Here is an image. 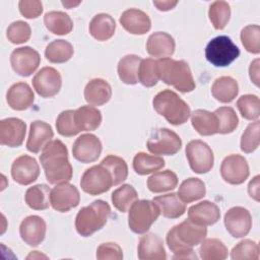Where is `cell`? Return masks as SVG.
<instances>
[{"label":"cell","mask_w":260,"mask_h":260,"mask_svg":"<svg viewBox=\"0 0 260 260\" xmlns=\"http://www.w3.org/2000/svg\"><path fill=\"white\" fill-rule=\"evenodd\" d=\"M73 46L65 40H55L47 45L45 57L51 63H65L73 56Z\"/></svg>","instance_id":"e575fe53"},{"label":"cell","mask_w":260,"mask_h":260,"mask_svg":"<svg viewBox=\"0 0 260 260\" xmlns=\"http://www.w3.org/2000/svg\"><path fill=\"white\" fill-rule=\"evenodd\" d=\"M178 185L177 175L171 171L155 172L147 179V188L152 193H162L174 190Z\"/></svg>","instance_id":"8d00e7d4"},{"label":"cell","mask_w":260,"mask_h":260,"mask_svg":"<svg viewBox=\"0 0 260 260\" xmlns=\"http://www.w3.org/2000/svg\"><path fill=\"white\" fill-rule=\"evenodd\" d=\"M31 30L27 22L22 20H16L12 22L6 30V37L12 44H23L30 38Z\"/></svg>","instance_id":"f907efd6"},{"label":"cell","mask_w":260,"mask_h":260,"mask_svg":"<svg viewBox=\"0 0 260 260\" xmlns=\"http://www.w3.org/2000/svg\"><path fill=\"white\" fill-rule=\"evenodd\" d=\"M119 21L124 29L132 35H144L151 27L149 16L142 10L136 8L125 10L121 14Z\"/></svg>","instance_id":"44dd1931"},{"label":"cell","mask_w":260,"mask_h":260,"mask_svg":"<svg viewBox=\"0 0 260 260\" xmlns=\"http://www.w3.org/2000/svg\"><path fill=\"white\" fill-rule=\"evenodd\" d=\"M19 12L28 19L39 17L43 12V4L38 0H21L18 3Z\"/></svg>","instance_id":"f5cc1de1"},{"label":"cell","mask_w":260,"mask_h":260,"mask_svg":"<svg viewBox=\"0 0 260 260\" xmlns=\"http://www.w3.org/2000/svg\"><path fill=\"white\" fill-rule=\"evenodd\" d=\"M114 181L111 173L103 165H95L87 169L81 176L80 187L89 195H100L111 189Z\"/></svg>","instance_id":"ba28073f"},{"label":"cell","mask_w":260,"mask_h":260,"mask_svg":"<svg viewBox=\"0 0 260 260\" xmlns=\"http://www.w3.org/2000/svg\"><path fill=\"white\" fill-rule=\"evenodd\" d=\"M178 4V1H153V5L160 11H168L173 9Z\"/></svg>","instance_id":"9f6ffc18"},{"label":"cell","mask_w":260,"mask_h":260,"mask_svg":"<svg viewBox=\"0 0 260 260\" xmlns=\"http://www.w3.org/2000/svg\"><path fill=\"white\" fill-rule=\"evenodd\" d=\"M241 42L249 53H260V27L257 24H249L241 30Z\"/></svg>","instance_id":"c3c4849f"},{"label":"cell","mask_w":260,"mask_h":260,"mask_svg":"<svg viewBox=\"0 0 260 260\" xmlns=\"http://www.w3.org/2000/svg\"><path fill=\"white\" fill-rule=\"evenodd\" d=\"M26 124L18 118H6L0 122V143L8 147H18L23 143Z\"/></svg>","instance_id":"ac0fdd59"},{"label":"cell","mask_w":260,"mask_h":260,"mask_svg":"<svg viewBox=\"0 0 260 260\" xmlns=\"http://www.w3.org/2000/svg\"><path fill=\"white\" fill-rule=\"evenodd\" d=\"M42 257L47 258L45 255L40 254V253H39V251H34L30 255H28V256H27V259H29V258H42Z\"/></svg>","instance_id":"680465c9"},{"label":"cell","mask_w":260,"mask_h":260,"mask_svg":"<svg viewBox=\"0 0 260 260\" xmlns=\"http://www.w3.org/2000/svg\"><path fill=\"white\" fill-rule=\"evenodd\" d=\"M111 200L117 210L120 212H127L132 204L138 200V194L133 186L124 184L113 191Z\"/></svg>","instance_id":"f35d334b"},{"label":"cell","mask_w":260,"mask_h":260,"mask_svg":"<svg viewBox=\"0 0 260 260\" xmlns=\"http://www.w3.org/2000/svg\"><path fill=\"white\" fill-rule=\"evenodd\" d=\"M218 122V133L229 134L236 130L239 125V118L231 107H220L213 112Z\"/></svg>","instance_id":"f6af8a7d"},{"label":"cell","mask_w":260,"mask_h":260,"mask_svg":"<svg viewBox=\"0 0 260 260\" xmlns=\"http://www.w3.org/2000/svg\"><path fill=\"white\" fill-rule=\"evenodd\" d=\"M259 127L258 120L250 123L241 137V150L245 153H251L255 151L259 146Z\"/></svg>","instance_id":"681fc988"},{"label":"cell","mask_w":260,"mask_h":260,"mask_svg":"<svg viewBox=\"0 0 260 260\" xmlns=\"http://www.w3.org/2000/svg\"><path fill=\"white\" fill-rule=\"evenodd\" d=\"M6 101L11 109L15 111H24L32 106L35 94L26 82H16L7 90Z\"/></svg>","instance_id":"cb8c5ba5"},{"label":"cell","mask_w":260,"mask_h":260,"mask_svg":"<svg viewBox=\"0 0 260 260\" xmlns=\"http://www.w3.org/2000/svg\"><path fill=\"white\" fill-rule=\"evenodd\" d=\"M259 65H260V60L255 59L254 61L251 62L249 67L250 79L256 86H259Z\"/></svg>","instance_id":"11a10c76"},{"label":"cell","mask_w":260,"mask_h":260,"mask_svg":"<svg viewBox=\"0 0 260 260\" xmlns=\"http://www.w3.org/2000/svg\"><path fill=\"white\" fill-rule=\"evenodd\" d=\"M249 174L247 159L240 154H230L221 161L220 176L224 182L231 185L243 184L248 179Z\"/></svg>","instance_id":"4fadbf2b"},{"label":"cell","mask_w":260,"mask_h":260,"mask_svg":"<svg viewBox=\"0 0 260 260\" xmlns=\"http://www.w3.org/2000/svg\"><path fill=\"white\" fill-rule=\"evenodd\" d=\"M239 55L238 46L226 36H217L211 39L205 48L206 60L215 67L229 66Z\"/></svg>","instance_id":"52a82bcc"},{"label":"cell","mask_w":260,"mask_h":260,"mask_svg":"<svg viewBox=\"0 0 260 260\" xmlns=\"http://www.w3.org/2000/svg\"><path fill=\"white\" fill-rule=\"evenodd\" d=\"M207 236V229L192 220L185 219L173 226L167 234V244L174 253V259H197L193 248Z\"/></svg>","instance_id":"6da1fadb"},{"label":"cell","mask_w":260,"mask_h":260,"mask_svg":"<svg viewBox=\"0 0 260 260\" xmlns=\"http://www.w3.org/2000/svg\"><path fill=\"white\" fill-rule=\"evenodd\" d=\"M80 201V194L78 189L67 183L56 185L51 189L50 203L53 209L59 212H67L76 207Z\"/></svg>","instance_id":"5bb4252c"},{"label":"cell","mask_w":260,"mask_h":260,"mask_svg":"<svg viewBox=\"0 0 260 260\" xmlns=\"http://www.w3.org/2000/svg\"><path fill=\"white\" fill-rule=\"evenodd\" d=\"M152 106L157 114L175 126L186 123L191 115L188 104L171 89L159 91L153 98Z\"/></svg>","instance_id":"277c9868"},{"label":"cell","mask_w":260,"mask_h":260,"mask_svg":"<svg viewBox=\"0 0 260 260\" xmlns=\"http://www.w3.org/2000/svg\"><path fill=\"white\" fill-rule=\"evenodd\" d=\"M62 4L66 7V8H72V7H74V6H77L78 4H80V1H78V2H62Z\"/></svg>","instance_id":"6f0895ef"},{"label":"cell","mask_w":260,"mask_h":260,"mask_svg":"<svg viewBox=\"0 0 260 260\" xmlns=\"http://www.w3.org/2000/svg\"><path fill=\"white\" fill-rule=\"evenodd\" d=\"M154 203L158 206L160 214L167 218H178L186 211V203H184L177 193H169L153 198Z\"/></svg>","instance_id":"4316f807"},{"label":"cell","mask_w":260,"mask_h":260,"mask_svg":"<svg viewBox=\"0 0 260 260\" xmlns=\"http://www.w3.org/2000/svg\"><path fill=\"white\" fill-rule=\"evenodd\" d=\"M231 258L234 260H258L259 246L255 241L242 240L232 249Z\"/></svg>","instance_id":"bcb514c9"},{"label":"cell","mask_w":260,"mask_h":260,"mask_svg":"<svg viewBox=\"0 0 260 260\" xmlns=\"http://www.w3.org/2000/svg\"><path fill=\"white\" fill-rule=\"evenodd\" d=\"M159 214V208L153 200H137L129 209V229L138 235L145 234L150 229L151 224L157 219Z\"/></svg>","instance_id":"8992f818"},{"label":"cell","mask_w":260,"mask_h":260,"mask_svg":"<svg viewBox=\"0 0 260 260\" xmlns=\"http://www.w3.org/2000/svg\"><path fill=\"white\" fill-rule=\"evenodd\" d=\"M158 80L156 60L152 58L142 59L138 68V82L145 87H152Z\"/></svg>","instance_id":"ee69618b"},{"label":"cell","mask_w":260,"mask_h":260,"mask_svg":"<svg viewBox=\"0 0 260 260\" xmlns=\"http://www.w3.org/2000/svg\"><path fill=\"white\" fill-rule=\"evenodd\" d=\"M39 175L40 166L35 157L23 154L13 160L11 166V176L19 185L26 186L34 183Z\"/></svg>","instance_id":"e0dca14e"},{"label":"cell","mask_w":260,"mask_h":260,"mask_svg":"<svg viewBox=\"0 0 260 260\" xmlns=\"http://www.w3.org/2000/svg\"><path fill=\"white\" fill-rule=\"evenodd\" d=\"M40 161L50 184L58 185L71 180L73 170L68 159V149L61 140H51L43 148Z\"/></svg>","instance_id":"7a4b0ae2"},{"label":"cell","mask_w":260,"mask_h":260,"mask_svg":"<svg viewBox=\"0 0 260 260\" xmlns=\"http://www.w3.org/2000/svg\"><path fill=\"white\" fill-rule=\"evenodd\" d=\"M241 116L249 121H256L260 116V101L255 94H244L237 101Z\"/></svg>","instance_id":"7bdbcfd3"},{"label":"cell","mask_w":260,"mask_h":260,"mask_svg":"<svg viewBox=\"0 0 260 260\" xmlns=\"http://www.w3.org/2000/svg\"><path fill=\"white\" fill-rule=\"evenodd\" d=\"M188 218L200 225H212L220 218L219 207L208 200H203L188 209Z\"/></svg>","instance_id":"7402d4cb"},{"label":"cell","mask_w":260,"mask_h":260,"mask_svg":"<svg viewBox=\"0 0 260 260\" xmlns=\"http://www.w3.org/2000/svg\"><path fill=\"white\" fill-rule=\"evenodd\" d=\"M209 20L215 29H223L231 17V7L225 1H214L209 6Z\"/></svg>","instance_id":"b9f144b4"},{"label":"cell","mask_w":260,"mask_h":260,"mask_svg":"<svg viewBox=\"0 0 260 260\" xmlns=\"http://www.w3.org/2000/svg\"><path fill=\"white\" fill-rule=\"evenodd\" d=\"M259 179L260 176H255L248 185V193L251 198H253L255 201L259 202L260 200V191H259Z\"/></svg>","instance_id":"db71d44e"},{"label":"cell","mask_w":260,"mask_h":260,"mask_svg":"<svg viewBox=\"0 0 260 260\" xmlns=\"http://www.w3.org/2000/svg\"><path fill=\"white\" fill-rule=\"evenodd\" d=\"M137 255L140 260H166L167 254L162 240L153 233L142 236L137 247Z\"/></svg>","instance_id":"ffe728a7"},{"label":"cell","mask_w":260,"mask_h":260,"mask_svg":"<svg viewBox=\"0 0 260 260\" xmlns=\"http://www.w3.org/2000/svg\"><path fill=\"white\" fill-rule=\"evenodd\" d=\"M54 131L50 124L44 121H34L29 127L26 148L32 153H38L52 140Z\"/></svg>","instance_id":"603a6c76"},{"label":"cell","mask_w":260,"mask_h":260,"mask_svg":"<svg viewBox=\"0 0 260 260\" xmlns=\"http://www.w3.org/2000/svg\"><path fill=\"white\" fill-rule=\"evenodd\" d=\"M47 224L39 215L25 217L19 225V235L22 241L31 247L39 246L46 237Z\"/></svg>","instance_id":"d6986e66"},{"label":"cell","mask_w":260,"mask_h":260,"mask_svg":"<svg viewBox=\"0 0 260 260\" xmlns=\"http://www.w3.org/2000/svg\"><path fill=\"white\" fill-rule=\"evenodd\" d=\"M103 145L94 134L86 133L80 135L73 143L72 154L75 159L83 164L95 161L102 152Z\"/></svg>","instance_id":"9a60e30c"},{"label":"cell","mask_w":260,"mask_h":260,"mask_svg":"<svg viewBox=\"0 0 260 260\" xmlns=\"http://www.w3.org/2000/svg\"><path fill=\"white\" fill-rule=\"evenodd\" d=\"M75 124L79 132L93 131L102 123V113L92 106H81L75 110Z\"/></svg>","instance_id":"4dcf8cb0"},{"label":"cell","mask_w":260,"mask_h":260,"mask_svg":"<svg viewBox=\"0 0 260 260\" xmlns=\"http://www.w3.org/2000/svg\"><path fill=\"white\" fill-rule=\"evenodd\" d=\"M51 189L46 184H38L29 187L24 195L25 203L28 207L35 210L47 209L50 203Z\"/></svg>","instance_id":"836d02e7"},{"label":"cell","mask_w":260,"mask_h":260,"mask_svg":"<svg viewBox=\"0 0 260 260\" xmlns=\"http://www.w3.org/2000/svg\"><path fill=\"white\" fill-rule=\"evenodd\" d=\"M165 159L158 155H150L145 152H138L133 158V170L136 174L144 176L155 173L165 167Z\"/></svg>","instance_id":"74e56055"},{"label":"cell","mask_w":260,"mask_h":260,"mask_svg":"<svg viewBox=\"0 0 260 260\" xmlns=\"http://www.w3.org/2000/svg\"><path fill=\"white\" fill-rule=\"evenodd\" d=\"M95 257L99 260H121L123 259V251L117 243H103L98 247Z\"/></svg>","instance_id":"816d5d0a"},{"label":"cell","mask_w":260,"mask_h":260,"mask_svg":"<svg viewBox=\"0 0 260 260\" xmlns=\"http://www.w3.org/2000/svg\"><path fill=\"white\" fill-rule=\"evenodd\" d=\"M31 83L39 95L42 98H52L60 91L62 77L57 69L46 66L36 73Z\"/></svg>","instance_id":"7c38bea8"},{"label":"cell","mask_w":260,"mask_h":260,"mask_svg":"<svg viewBox=\"0 0 260 260\" xmlns=\"http://www.w3.org/2000/svg\"><path fill=\"white\" fill-rule=\"evenodd\" d=\"M213 98L223 104L233 102L239 93V84L231 76H220L216 78L211 86Z\"/></svg>","instance_id":"f546056e"},{"label":"cell","mask_w":260,"mask_h":260,"mask_svg":"<svg viewBox=\"0 0 260 260\" xmlns=\"http://www.w3.org/2000/svg\"><path fill=\"white\" fill-rule=\"evenodd\" d=\"M223 222L231 236L234 238H244L252 228V216L247 208L235 206L225 212Z\"/></svg>","instance_id":"2e32d148"},{"label":"cell","mask_w":260,"mask_h":260,"mask_svg":"<svg viewBox=\"0 0 260 260\" xmlns=\"http://www.w3.org/2000/svg\"><path fill=\"white\" fill-rule=\"evenodd\" d=\"M111 214L109 203L104 200H94L82 207L75 217L76 232L82 237H89L105 226Z\"/></svg>","instance_id":"5b68a950"},{"label":"cell","mask_w":260,"mask_h":260,"mask_svg":"<svg viewBox=\"0 0 260 260\" xmlns=\"http://www.w3.org/2000/svg\"><path fill=\"white\" fill-rule=\"evenodd\" d=\"M75 110H65L56 119L57 132L64 137H72L79 133L75 124Z\"/></svg>","instance_id":"7dc6e473"},{"label":"cell","mask_w":260,"mask_h":260,"mask_svg":"<svg viewBox=\"0 0 260 260\" xmlns=\"http://www.w3.org/2000/svg\"><path fill=\"white\" fill-rule=\"evenodd\" d=\"M41 63V56L37 50L24 46L16 48L10 55V64L15 73L27 77L31 75Z\"/></svg>","instance_id":"8fae6325"},{"label":"cell","mask_w":260,"mask_h":260,"mask_svg":"<svg viewBox=\"0 0 260 260\" xmlns=\"http://www.w3.org/2000/svg\"><path fill=\"white\" fill-rule=\"evenodd\" d=\"M111 96L112 87L103 78H93L84 87V99L90 106H103Z\"/></svg>","instance_id":"484cf974"},{"label":"cell","mask_w":260,"mask_h":260,"mask_svg":"<svg viewBox=\"0 0 260 260\" xmlns=\"http://www.w3.org/2000/svg\"><path fill=\"white\" fill-rule=\"evenodd\" d=\"M228 254L226 246L218 239H204L200 243L199 255L203 260H223Z\"/></svg>","instance_id":"ab89813d"},{"label":"cell","mask_w":260,"mask_h":260,"mask_svg":"<svg viewBox=\"0 0 260 260\" xmlns=\"http://www.w3.org/2000/svg\"><path fill=\"white\" fill-rule=\"evenodd\" d=\"M186 157L191 170L196 174L208 173L214 164L213 151L209 145L200 140H191L186 146Z\"/></svg>","instance_id":"9c48e42d"},{"label":"cell","mask_w":260,"mask_h":260,"mask_svg":"<svg viewBox=\"0 0 260 260\" xmlns=\"http://www.w3.org/2000/svg\"><path fill=\"white\" fill-rule=\"evenodd\" d=\"M157 62V73L160 80L185 93L195 89V81L188 63L184 60L161 58Z\"/></svg>","instance_id":"3957f363"},{"label":"cell","mask_w":260,"mask_h":260,"mask_svg":"<svg viewBox=\"0 0 260 260\" xmlns=\"http://www.w3.org/2000/svg\"><path fill=\"white\" fill-rule=\"evenodd\" d=\"M101 165L107 168L111 173L114 181V186L121 184L128 177V166L126 161L120 156L114 154L107 155L101 161Z\"/></svg>","instance_id":"60d3db41"},{"label":"cell","mask_w":260,"mask_h":260,"mask_svg":"<svg viewBox=\"0 0 260 260\" xmlns=\"http://www.w3.org/2000/svg\"><path fill=\"white\" fill-rule=\"evenodd\" d=\"M176 44L174 38L165 31L151 34L146 42L147 53L156 58H169L175 52Z\"/></svg>","instance_id":"d4e9b609"},{"label":"cell","mask_w":260,"mask_h":260,"mask_svg":"<svg viewBox=\"0 0 260 260\" xmlns=\"http://www.w3.org/2000/svg\"><path fill=\"white\" fill-rule=\"evenodd\" d=\"M146 146L152 154L174 155L181 149L182 140L176 132L168 128H159L151 133Z\"/></svg>","instance_id":"30bf717a"},{"label":"cell","mask_w":260,"mask_h":260,"mask_svg":"<svg viewBox=\"0 0 260 260\" xmlns=\"http://www.w3.org/2000/svg\"><path fill=\"white\" fill-rule=\"evenodd\" d=\"M44 23L50 32L58 36L67 35L73 28L72 19L63 11L47 12L44 16Z\"/></svg>","instance_id":"1f68e13d"},{"label":"cell","mask_w":260,"mask_h":260,"mask_svg":"<svg viewBox=\"0 0 260 260\" xmlns=\"http://www.w3.org/2000/svg\"><path fill=\"white\" fill-rule=\"evenodd\" d=\"M141 58L137 55H126L120 59L118 63V75L120 80L129 85H134L138 82V68Z\"/></svg>","instance_id":"d6a6232c"},{"label":"cell","mask_w":260,"mask_h":260,"mask_svg":"<svg viewBox=\"0 0 260 260\" xmlns=\"http://www.w3.org/2000/svg\"><path fill=\"white\" fill-rule=\"evenodd\" d=\"M177 194L184 203H191L205 196V184L199 178L186 179L181 183Z\"/></svg>","instance_id":"d590c367"},{"label":"cell","mask_w":260,"mask_h":260,"mask_svg":"<svg viewBox=\"0 0 260 260\" xmlns=\"http://www.w3.org/2000/svg\"><path fill=\"white\" fill-rule=\"evenodd\" d=\"M191 123L198 134L210 136L218 133V122L214 113L198 109L191 113Z\"/></svg>","instance_id":"83f0119b"},{"label":"cell","mask_w":260,"mask_h":260,"mask_svg":"<svg viewBox=\"0 0 260 260\" xmlns=\"http://www.w3.org/2000/svg\"><path fill=\"white\" fill-rule=\"evenodd\" d=\"M89 34L96 41H108L116 30L115 19L107 13H99L89 22Z\"/></svg>","instance_id":"f1b7e54d"}]
</instances>
